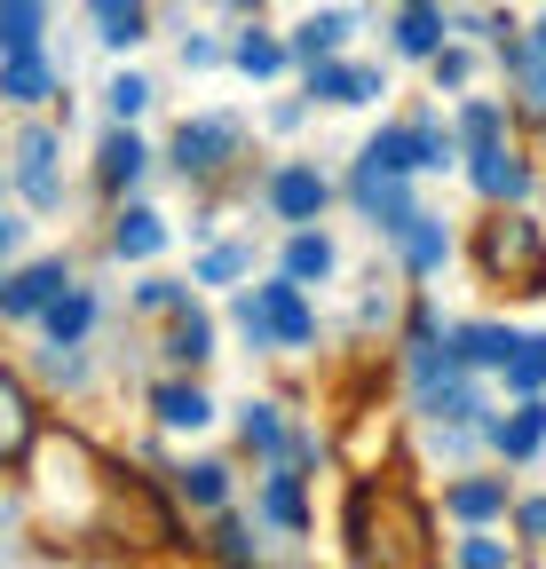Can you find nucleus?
I'll use <instances>...</instances> for the list:
<instances>
[{"label":"nucleus","mask_w":546,"mask_h":569,"mask_svg":"<svg viewBox=\"0 0 546 569\" xmlns=\"http://www.w3.org/2000/svg\"><path fill=\"white\" fill-rule=\"evenodd\" d=\"M538 443H546V403H523L515 419H499V451L507 459H530Z\"/></svg>","instance_id":"obj_12"},{"label":"nucleus","mask_w":546,"mask_h":569,"mask_svg":"<svg viewBox=\"0 0 546 569\" xmlns=\"http://www.w3.org/2000/svg\"><path fill=\"white\" fill-rule=\"evenodd\" d=\"M459 134L475 142V151H492V142H499V111H492V103H467V111H459Z\"/></svg>","instance_id":"obj_30"},{"label":"nucleus","mask_w":546,"mask_h":569,"mask_svg":"<svg viewBox=\"0 0 546 569\" xmlns=\"http://www.w3.org/2000/svg\"><path fill=\"white\" fill-rule=\"evenodd\" d=\"M238 325L254 332V348H301L309 332H317V317H309V301H301V277H286V284H261V293H246L238 301Z\"/></svg>","instance_id":"obj_1"},{"label":"nucleus","mask_w":546,"mask_h":569,"mask_svg":"<svg viewBox=\"0 0 546 569\" xmlns=\"http://www.w3.org/2000/svg\"><path fill=\"white\" fill-rule=\"evenodd\" d=\"M278 63H286V48L269 40V32H246V40H238V71H254V80H269V71H278Z\"/></svg>","instance_id":"obj_28"},{"label":"nucleus","mask_w":546,"mask_h":569,"mask_svg":"<svg viewBox=\"0 0 546 569\" xmlns=\"http://www.w3.org/2000/svg\"><path fill=\"white\" fill-rule=\"evenodd\" d=\"M17 190H24L32 206H56V198H63V182H56V134H48V127H24V134H17Z\"/></svg>","instance_id":"obj_3"},{"label":"nucleus","mask_w":546,"mask_h":569,"mask_svg":"<svg viewBox=\"0 0 546 569\" xmlns=\"http://www.w3.org/2000/svg\"><path fill=\"white\" fill-rule=\"evenodd\" d=\"M230 142H238L230 119H198V127L175 134V167H182V174H215V167L230 159Z\"/></svg>","instance_id":"obj_5"},{"label":"nucleus","mask_w":546,"mask_h":569,"mask_svg":"<svg viewBox=\"0 0 546 569\" xmlns=\"http://www.w3.org/2000/svg\"><path fill=\"white\" fill-rule=\"evenodd\" d=\"M475 190H484V198H523L530 190V167L507 151V142H492V151H475Z\"/></svg>","instance_id":"obj_9"},{"label":"nucleus","mask_w":546,"mask_h":569,"mask_svg":"<svg viewBox=\"0 0 546 569\" xmlns=\"http://www.w3.org/2000/svg\"><path fill=\"white\" fill-rule=\"evenodd\" d=\"M9 96H17V103H40V96H48V63H40V48L9 56Z\"/></svg>","instance_id":"obj_24"},{"label":"nucleus","mask_w":546,"mask_h":569,"mask_svg":"<svg viewBox=\"0 0 546 569\" xmlns=\"http://www.w3.org/2000/svg\"><path fill=\"white\" fill-rule=\"evenodd\" d=\"M396 48H404V56H436V48H444V17H436V0H413V9L396 17Z\"/></svg>","instance_id":"obj_10"},{"label":"nucleus","mask_w":546,"mask_h":569,"mask_svg":"<svg viewBox=\"0 0 546 569\" xmlns=\"http://www.w3.org/2000/svg\"><path fill=\"white\" fill-rule=\"evenodd\" d=\"M175 490L190 498V507H222V490H230V482H222V467H182Z\"/></svg>","instance_id":"obj_27"},{"label":"nucleus","mask_w":546,"mask_h":569,"mask_svg":"<svg viewBox=\"0 0 546 569\" xmlns=\"http://www.w3.org/2000/svg\"><path fill=\"white\" fill-rule=\"evenodd\" d=\"M428 411H436V419H467V411H475V396H467V388H436V396H428Z\"/></svg>","instance_id":"obj_35"},{"label":"nucleus","mask_w":546,"mask_h":569,"mask_svg":"<svg viewBox=\"0 0 546 569\" xmlns=\"http://www.w3.org/2000/svg\"><path fill=\"white\" fill-rule=\"evenodd\" d=\"M507 388H515V396H538V388H546V340H515V356H507Z\"/></svg>","instance_id":"obj_17"},{"label":"nucleus","mask_w":546,"mask_h":569,"mask_svg":"<svg viewBox=\"0 0 546 569\" xmlns=\"http://www.w3.org/2000/svg\"><path fill=\"white\" fill-rule=\"evenodd\" d=\"M444 507L459 515V522H492L499 507H507V482H451V498Z\"/></svg>","instance_id":"obj_11"},{"label":"nucleus","mask_w":546,"mask_h":569,"mask_svg":"<svg viewBox=\"0 0 546 569\" xmlns=\"http://www.w3.org/2000/svg\"><path fill=\"white\" fill-rule=\"evenodd\" d=\"M0 40H9V56L40 48V0H0Z\"/></svg>","instance_id":"obj_16"},{"label":"nucleus","mask_w":546,"mask_h":569,"mask_svg":"<svg viewBox=\"0 0 546 569\" xmlns=\"http://www.w3.org/2000/svg\"><path fill=\"white\" fill-rule=\"evenodd\" d=\"M396 238H404V253H413V269H436L444 261V222H428V213H413Z\"/></svg>","instance_id":"obj_19"},{"label":"nucleus","mask_w":546,"mask_h":569,"mask_svg":"<svg viewBox=\"0 0 546 569\" xmlns=\"http://www.w3.org/2000/svg\"><path fill=\"white\" fill-rule=\"evenodd\" d=\"M507 356H515V332H492V325L459 332V365H507Z\"/></svg>","instance_id":"obj_18"},{"label":"nucleus","mask_w":546,"mask_h":569,"mask_svg":"<svg viewBox=\"0 0 546 569\" xmlns=\"http://www.w3.org/2000/svg\"><path fill=\"white\" fill-rule=\"evenodd\" d=\"M325 269H332V246H325L317 230H301V238L286 246V277H301V284H309V277H325Z\"/></svg>","instance_id":"obj_22"},{"label":"nucleus","mask_w":546,"mask_h":569,"mask_svg":"<svg viewBox=\"0 0 546 569\" xmlns=\"http://www.w3.org/2000/svg\"><path fill=\"white\" fill-rule=\"evenodd\" d=\"M269 206H278L286 222H317V213H325V174H309V167H278V182H269Z\"/></svg>","instance_id":"obj_7"},{"label":"nucleus","mask_w":546,"mask_h":569,"mask_svg":"<svg viewBox=\"0 0 546 569\" xmlns=\"http://www.w3.org/2000/svg\"><path fill=\"white\" fill-rule=\"evenodd\" d=\"M111 246L143 261V253H159V246H167V222H159V213H143V206H135V213H119V230H111Z\"/></svg>","instance_id":"obj_13"},{"label":"nucleus","mask_w":546,"mask_h":569,"mask_svg":"<svg viewBox=\"0 0 546 569\" xmlns=\"http://www.w3.org/2000/svg\"><path fill=\"white\" fill-rule=\"evenodd\" d=\"M523 530H530V538H546V498H538V507H523Z\"/></svg>","instance_id":"obj_36"},{"label":"nucleus","mask_w":546,"mask_h":569,"mask_svg":"<svg viewBox=\"0 0 546 569\" xmlns=\"http://www.w3.org/2000/svg\"><path fill=\"white\" fill-rule=\"evenodd\" d=\"M143 103H151V88H143V80H111V111H119V119H135Z\"/></svg>","instance_id":"obj_33"},{"label":"nucleus","mask_w":546,"mask_h":569,"mask_svg":"<svg viewBox=\"0 0 546 569\" xmlns=\"http://www.w3.org/2000/svg\"><path fill=\"white\" fill-rule=\"evenodd\" d=\"M96 32L111 48H135L143 40V0H96Z\"/></svg>","instance_id":"obj_14"},{"label":"nucleus","mask_w":546,"mask_h":569,"mask_svg":"<svg viewBox=\"0 0 546 569\" xmlns=\"http://www.w3.org/2000/svg\"><path fill=\"white\" fill-rule=\"evenodd\" d=\"M88 317H96V301H88V293H63V301L48 309V332H56V348H72V340L88 332Z\"/></svg>","instance_id":"obj_21"},{"label":"nucleus","mask_w":546,"mask_h":569,"mask_svg":"<svg viewBox=\"0 0 546 569\" xmlns=\"http://www.w3.org/2000/svg\"><path fill=\"white\" fill-rule=\"evenodd\" d=\"M340 32H349V17H340V9H325V17H309L301 32H294V56H325V48H340Z\"/></svg>","instance_id":"obj_20"},{"label":"nucleus","mask_w":546,"mask_h":569,"mask_svg":"<svg viewBox=\"0 0 546 569\" xmlns=\"http://www.w3.org/2000/svg\"><path fill=\"white\" fill-rule=\"evenodd\" d=\"M246 443H254V451H278V411H269V403L246 411Z\"/></svg>","instance_id":"obj_32"},{"label":"nucleus","mask_w":546,"mask_h":569,"mask_svg":"<svg viewBox=\"0 0 546 569\" xmlns=\"http://www.w3.org/2000/svg\"><path fill=\"white\" fill-rule=\"evenodd\" d=\"M0 411H9V467H24V443H32V403H24V388H17V380L0 388Z\"/></svg>","instance_id":"obj_23"},{"label":"nucleus","mask_w":546,"mask_h":569,"mask_svg":"<svg viewBox=\"0 0 546 569\" xmlns=\"http://www.w3.org/2000/svg\"><path fill=\"white\" fill-rule=\"evenodd\" d=\"M484 269H492L499 284H515V293H538V284H546V246H538V230H530V222H492V230H484Z\"/></svg>","instance_id":"obj_2"},{"label":"nucleus","mask_w":546,"mask_h":569,"mask_svg":"<svg viewBox=\"0 0 546 569\" xmlns=\"http://www.w3.org/2000/svg\"><path fill=\"white\" fill-rule=\"evenodd\" d=\"M175 356H182V365L215 356V325H207V317H182V325H175Z\"/></svg>","instance_id":"obj_29"},{"label":"nucleus","mask_w":546,"mask_h":569,"mask_svg":"<svg viewBox=\"0 0 546 569\" xmlns=\"http://www.w3.org/2000/svg\"><path fill=\"white\" fill-rule=\"evenodd\" d=\"M151 411H159L167 427H207V419H215V403L198 396V388H159V396H151Z\"/></svg>","instance_id":"obj_15"},{"label":"nucleus","mask_w":546,"mask_h":569,"mask_svg":"<svg viewBox=\"0 0 546 569\" xmlns=\"http://www.w3.org/2000/svg\"><path fill=\"white\" fill-rule=\"evenodd\" d=\"M135 174H143V142H135V134H111V142H103V182H135Z\"/></svg>","instance_id":"obj_26"},{"label":"nucleus","mask_w":546,"mask_h":569,"mask_svg":"<svg viewBox=\"0 0 546 569\" xmlns=\"http://www.w3.org/2000/svg\"><path fill=\"white\" fill-rule=\"evenodd\" d=\"M309 96H325V103H373V96H380V71H357V63H309Z\"/></svg>","instance_id":"obj_8"},{"label":"nucleus","mask_w":546,"mask_h":569,"mask_svg":"<svg viewBox=\"0 0 546 569\" xmlns=\"http://www.w3.org/2000/svg\"><path fill=\"white\" fill-rule=\"evenodd\" d=\"M404 9H413V0H404Z\"/></svg>","instance_id":"obj_38"},{"label":"nucleus","mask_w":546,"mask_h":569,"mask_svg":"<svg viewBox=\"0 0 546 569\" xmlns=\"http://www.w3.org/2000/svg\"><path fill=\"white\" fill-rule=\"evenodd\" d=\"M459 561H467V569H499V561H507V546H499V538H467V546H459Z\"/></svg>","instance_id":"obj_34"},{"label":"nucleus","mask_w":546,"mask_h":569,"mask_svg":"<svg viewBox=\"0 0 546 569\" xmlns=\"http://www.w3.org/2000/svg\"><path fill=\"white\" fill-rule=\"evenodd\" d=\"M269 522L309 530V507H301V482H294V475H269Z\"/></svg>","instance_id":"obj_25"},{"label":"nucleus","mask_w":546,"mask_h":569,"mask_svg":"<svg viewBox=\"0 0 546 569\" xmlns=\"http://www.w3.org/2000/svg\"><path fill=\"white\" fill-rule=\"evenodd\" d=\"M444 151L451 142H436L428 127H388V134H373V167H388V174H413V167H444Z\"/></svg>","instance_id":"obj_4"},{"label":"nucleus","mask_w":546,"mask_h":569,"mask_svg":"<svg viewBox=\"0 0 546 569\" xmlns=\"http://www.w3.org/2000/svg\"><path fill=\"white\" fill-rule=\"evenodd\" d=\"M246 261H254V253H246V246H215V253H207V261H198V277H207V284H230V277H238V269H246Z\"/></svg>","instance_id":"obj_31"},{"label":"nucleus","mask_w":546,"mask_h":569,"mask_svg":"<svg viewBox=\"0 0 546 569\" xmlns=\"http://www.w3.org/2000/svg\"><path fill=\"white\" fill-rule=\"evenodd\" d=\"M538 48H546V24H538Z\"/></svg>","instance_id":"obj_37"},{"label":"nucleus","mask_w":546,"mask_h":569,"mask_svg":"<svg viewBox=\"0 0 546 569\" xmlns=\"http://www.w3.org/2000/svg\"><path fill=\"white\" fill-rule=\"evenodd\" d=\"M63 284H72V277H63L56 261L17 269V277H9V293H0V309H9V317H40V309H56V301H63Z\"/></svg>","instance_id":"obj_6"}]
</instances>
